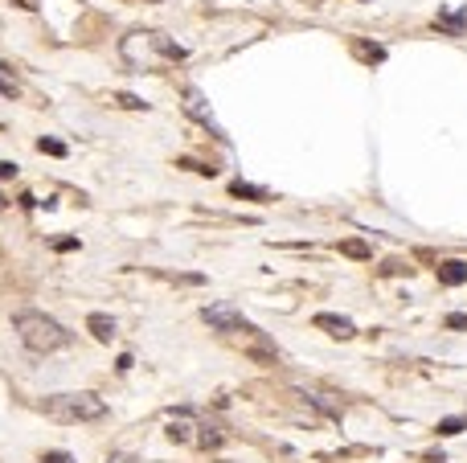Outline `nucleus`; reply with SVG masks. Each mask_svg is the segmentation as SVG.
<instances>
[{"mask_svg":"<svg viewBox=\"0 0 467 463\" xmlns=\"http://www.w3.org/2000/svg\"><path fill=\"white\" fill-rule=\"evenodd\" d=\"M0 209H4V193H0Z\"/></svg>","mask_w":467,"mask_h":463,"instance_id":"412c9836","label":"nucleus"},{"mask_svg":"<svg viewBox=\"0 0 467 463\" xmlns=\"http://www.w3.org/2000/svg\"><path fill=\"white\" fill-rule=\"evenodd\" d=\"M111 463H135V459H127V455H115V459H111Z\"/></svg>","mask_w":467,"mask_h":463,"instance_id":"aec40b11","label":"nucleus"},{"mask_svg":"<svg viewBox=\"0 0 467 463\" xmlns=\"http://www.w3.org/2000/svg\"><path fill=\"white\" fill-rule=\"evenodd\" d=\"M357 50H361V58H373V62H382V58H385L382 46H357Z\"/></svg>","mask_w":467,"mask_h":463,"instance_id":"dca6fc26","label":"nucleus"},{"mask_svg":"<svg viewBox=\"0 0 467 463\" xmlns=\"http://www.w3.org/2000/svg\"><path fill=\"white\" fill-rule=\"evenodd\" d=\"M46 414L62 418V422H95L107 414V402L99 394H53L46 397Z\"/></svg>","mask_w":467,"mask_h":463,"instance_id":"f03ea898","label":"nucleus"},{"mask_svg":"<svg viewBox=\"0 0 467 463\" xmlns=\"http://www.w3.org/2000/svg\"><path fill=\"white\" fill-rule=\"evenodd\" d=\"M230 193H234V197H258V201L267 197L263 189H254V184H242V181H234V184H230Z\"/></svg>","mask_w":467,"mask_h":463,"instance_id":"9b49d317","label":"nucleus"},{"mask_svg":"<svg viewBox=\"0 0 467 463\" xmlns=\"http://www.w3.org/2000/svg\"><path fill=\"white\" fill-rule=\"evenodd\" d=\"M9 177H17V165H9V160H0V181H9Z\"/></svg>","mask_w":467,"mask_h":463,"instance_id":"6ab92c4d","label":"nucleus"},{"mask_svg":"<svg viewBox=\"0 0 467 463\" xmlns=\"http://www.w3.org/2000/svg\"><path fill=\"white\" fill-rule=\"evenodd\" d=\"M152 50L160 53V58H168V62H181V58H184V46L168 41L164 33H152Z\"/></svg>","mask_w":467,"mask_h":463,"instance_id":"6e6552de","label":"nucleus"},{"mask_svg":"<svg viewBox=\"0 0 467 463\" xmlns=\"http://www.w3.org/2000/svg\"><path fill=\"white\" fill-rule=\"evenodd\" d=\"M201 320H205L209 328H217V332H238V328H246V316L238 312L234 303H205V308H201Z\"/></svg>","mask_w":467,"mask_h":463,"instance_id":"7ed1b4c3","label":"nucleus"},{"mask_svg":"<svg viewBox=\"0 0 467 463\" xmlns=\"http://www.w3.org/2000/svg\"><path fill=\"white\" fill-rule=\"evenodd\" d=\"M316 328H328L332 336H340V340L357 336V328H352L349 316H332V312H320V316H316Z\"/></svg>","mask_w":467,"mask_h":463,"instance_id":"39448f33","label":"nucleus"},{"mask_svg":"<svg viewBox=\"0 0 467 463\" xmlns=\"http://www.w3.org/2000/svg\"><path fill=\"white\" fill-rule=\"evenodd\" d=\"M193 418H177V422H172V427H168V435H172V439H177V443H189V439H193Z\"/></svg>","mask_w":467,"mask_h":463,"instance_id":"9d476101","label":"nucleus"},{"mask_svg":"<svg viewBox=\"0 0 467 463\" xmlns=\"http://www.w3.org/2000/svg\"><path fill=\"white\" fill-rule=\"evenodd\" d=\"M13 328H17L21 345L33 348V353H53V348H62L70 340V332L46 312H17L13 316Z\"/></svg>","mask_w":467,"mask_h":463,"instance_id":"f257e3e1","label":"nucleus"},{"mask_svg":"<svg viewBox=\"0 0 467 463\" xmlns=\"http://www.w3.org/2000/svg\"><path fill=\"white\" fill-rule=\"evenodd\" d=\"M434 25H439L443 33L459 37V33L467 29V9H459V13H439V17H434Z\"/></svg>","mask_w":467,"mask_h":463,"instance_id":"0eeeda50","label":"nucleus"},{"mask_svg":"<svg viewBox=\"0 0 467 463\" xmlns=\"http://www.w3.org/2000/svg\"><path fill=\"white\" fill-rule=\"evenodd\" d=\"M340 250H345L349 259H369V246H365V242H345Z\"/></svg>","mask_w":467,"mask_h":463,"instance_id":"4468645a","label":"nucleus"},{"mask_svg":"<svg viewBox=\"0 0 467 463\" xmlns=\"http://www.w3.org/2000/svg\"><path fill=\"white\" fill-rule=\"evenodd\" d=\"M447 328H467V316H463V312L447 316Z\"/></svg>","mask_w":467,"mask_h":463,"instance_id":"a211bd4d","label":"nucleus"},{"mask_svg":"<svg viewBox=\"0 0 467 463\" xmlns=\"http://www.w3.org/2000/svg\"><path fill=\"white\" fill-rule=\"evenodd\" d=\"M221 443V435H217L214 427H205V435H201V447H217Z\"/></svg>","mask_w":467,"mask_h":463,"instance_id":"f3484780","label":"nucleus"},{"mask_svg":"<svg viewBox=\"0 0 467 463\" xmlns=\"http://www.w3.org/2000/svg\"><path fill=\"white\" fill-rule=\"evenodd\" d=\"M86 328L95 332V340H111V336H115V320L103 316V312H95L90 320H86Z\"/></svg>","mask_w":467,"mask_h":463,"instance_id":"1a4fd4ad","label":"nucleus"},{"mask_svg":"<svg viewBox=\"0 0 467 463\" xmlns=\"http://www.w3.org/2000/svg\"><path fill=\"white\" fill-rule=\"evenodd\" d=\"M41 463H74V455H70V451H46Z\"/></svg>","mask_w":467,"mask_h":463,"instance_id":"2eb2a0df","label":"nucleus"},{"mask_svg":"<svg viewBox=\"0 0 467 463\" xmlns=\"http://www.w3.org/2000/svg\"><path fill=\"white\" fill-rule=\"evenodd\" d=\"M463 427H467L463 414H459V418H443V422H439V435H459Z\"/></svg>","mask_w":467,"mask_h":463,"instance_id":"f8f14e48","label":"nucleus"},{"mask_svg":"<svg viewBox=\"0 0 467 463\" xmlns=\"http://www.w3.org/2000/svg\"><path fill=\"white\" fill-rule=\"evenodd\" d=\"M184 111H189L193 119H201L205 128H214L217 140H230V135H226V132H221V128L214 123V111H209V103H205V95H201L197 86H189V90H184Z\"/></svg>","mask_w":467,"mask_h":463,"instance_id":"20e7f679","label":"nucleus"},{"mask_svg":"<svg viewBox=\"0 0 467 463\" xmlns=\"http://www.w3.org/2000/svg\"><path fill=\"white\" fill-rule=\"evenodd\" d=\"M37 148L46 152V156H66V144H62V140H41Z\"/></svg>","mask_w":467,"mask_h":463,"instance_id":"ddd939ff","label":"nucleus"},{"mask_svg":"<svg viewBox=\"0 0 467 463\" xmlns=\"http://www.w3.org/2000/svg\"><path fill=\"white\" fill-rule=\"evenodd\" d=\"M439 283H447V287H459V283H467V263H459V259H447V263L439 266Z\"/></svg>","mask_w":467,"mask_h":463,"instance_id":"423d86ee","label":"nucleus"}]
</instances>
